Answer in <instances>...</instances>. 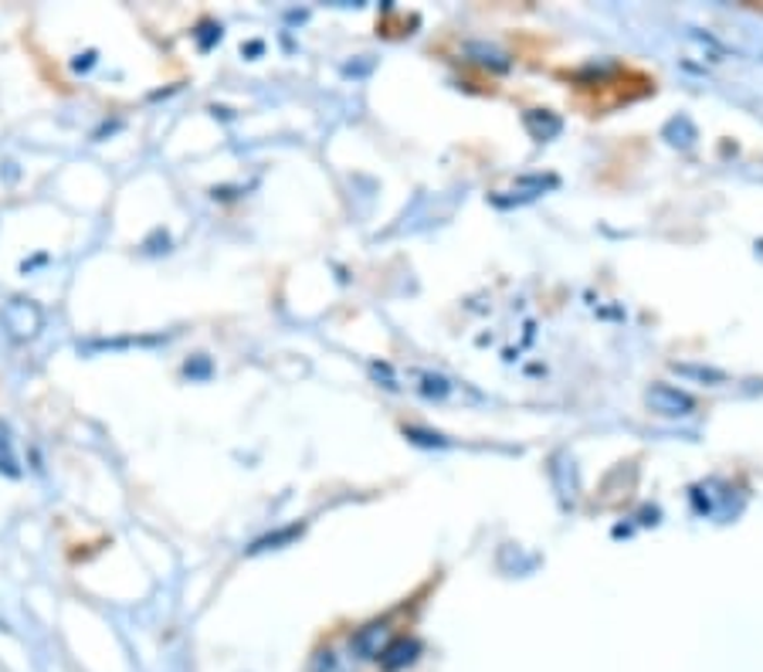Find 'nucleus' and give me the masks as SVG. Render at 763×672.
Listing matches in <instances>:
<instances>
[{
    "label": "nucleus",
    "mask_w": 763,
    "mask_h": 672,
    "mask_svg": "<svg viewBox=\"0 0 763 672\" xmlns=\"http://www.w3.org/2000/svg\"><path fill=\"white\" fill-rule=\"evenodd\" d=\"M0 472L11 475V480H17L21 475V465H17V456H14V448H11V438H8V428L0 425Z\"/></svg>",
    "instance_id": "4"
},
{
    "label": "nucleus",
    "mask_w": 763,
    "mask_h": 672,
    "mask_svg": "<svg viewBox=\"0 0 763 672\" xmlns=\"http://www.w3.org/2000/svg\"><path fill=\"white\" fill-rule=\"evenodd\" d=\"M296 534H299V526L282 530V534H275V537H265V540H259V544H254V547H251V553H254V550H265V547H272V544H282V540H292Z\"/></svg>",
    "instance_id": "6"
},
{
    "label": "nucleus",
    "mask_w": 763,
    "mask_h": 672,
    "mask_svg": "<svg viewBox=\"0 0 763 672\" xmlns=\"http://www.w3.org/2000/svg\"><path fill=\"white\" fill-rule=\"evenodd\" d=\"M309 672H343V665H339V656L333 649H320L309 662Z\"/></svg>",
    "instance_id": "5"
},
{
    "label": "nucleus",
    "mask_w": 763,
    "mask_h": 672,
    "mask_svg": "<svg viewBox=\"0 0 763 672\" xmlns=\"http://www.w3.org/2000/svg\"><path fill=\"white\" fill-rule=\"evenodd\" d=\"M417 656H421V642L404 635V638H393L377 662H380V669H384V672H401V669L414 665V662H417Z\"/></svg>",
    "instance_id": "2"
},
{
    "label": "nucleus",
    "mask_w": 763,
    "mask_h": 672,
    "mask_svg": "<svg viewBox=\"0 0 763 672\" xmlns=\"http://www.w3.org/2000/svg\"><path fill=\"white\" fill-rule=\"evenodd\" d=\"M390 642H393L390 622H366L363 629L350 635V652L363 662H377Z\"/></svg>",
    "instance_id": "1"
},
{
    "label": "nucleus",
    "mask_w": 763,
    "mask_h": 672,
    "mask_svg": "<svg viewBox=\"0 0 763 672\" xmlns=\"http://www.w3.org/2000/svg\"><path fill=\"white\" fill-rule=\"evenodd\" d=\"M92 65H96V51H85V54H78V59L72 62L75 72H89Z\"/></svg>",
    "instance_id": "7"
},
{
    "label": "nucleus",
    "mask_w": 763,
    "mask_h": 672,
    "mask_svg": "<svg viewBox=\"0 0 763 672\" xmlns=\"http://www.w3.org/2000/svg\"><path fill=\"white\" fill-rule=\"evenodd\" d=\"M648 405L662 414H689L696 408L689 395H683V390H675V387H665V384L648 390Z\"/></svg>",
    "instance_id": "3"
}]
</instances>
